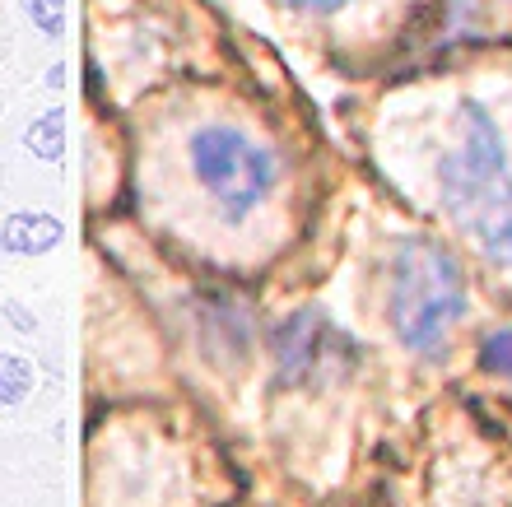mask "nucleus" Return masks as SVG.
<instances>
[{"label": "nucleus", "instance_id": "nucleus-1", "mask_svg": "<svg viewBox=\"0 0 512 507\" xmlns=\"http://www.w3.org/2000/svg\"><path fill=\"white\" fill-rule=\"evenodd\" d=\"M438 191L461 233L512 275V173L508 135L480 98H461L438 154Z\"/></svg>", "mask_w": 512, "mask_h": 507}, {"label": "nucleus", "instance_id": "nucleus-3", "mask_svg": "<svg viewBox=\"0 0 512 507\" xmlns=\"http://www.w3.org/2000/svg\"><path fill=\"white\" fill-rule=\"evenodd\" d=\"M187 154H191V173L205 187V196L233 224L247 219L280 182V159L266 145H256L252 135H243L238 126H201L191 135Z\"/></svg>", "mask_w": 512, "mask_h": 507}, {"label": "nucleus", "instance_id": "nucleus-7", "mask_svg": "<svg viewBox=\"0 0 512 507\" xmlns=\"http://www.w3.org/2000/svg\"><path fill=\"white\" fill-rule=\"evenodd\" d=\"M38 373H33V363L19 359V354H0V401L5 405H19L33 391Z\"/></svg>", "mask_w": 512, "mask_h": 507}, {"label": "nucleus", "instance_id": "nucleus-5", "mask_svg": "<svg viewBox=\"0 0 512 507\" xmlns=\"http://www.w3.org/2000/svg\"><path fill=\"white\" fill-rule=\"evenodd\" d=\"M61 238H66V228L52 214H10L5 228H0V247L10 256H42Z\"/></svg>", "mask_w": 512, "mask_h": 507}, {"label": "nucleus", "instance_id": "nucleus-4", "mask_svg": "<svg viewBox=\"0 0 512 507\" xmlns=\"http://www.w3.org/2000/svg\"><path fill=\"white\" fill-rule=\"evenodd\" d=\"M275 363L284 382H322L354 363V345L322 317V312H294L275 331Z\"/></svg>", "mask_w": 512, "mask_h": 507}, {"label": "nucleus", "instance_id": "nucleus-2", "mask_svg": "<svg viewBox=\"0 0 512 507\" xmlns=\"http://www.w3.org/2000/svg\"><path fill=\"white\" fill-rule=\"evenodd\" d=\"M387 312L391 326L410 349L433 354L466 312V280L443 242L401 238L391 252L387 275Z\"/></svg>", "mask_w": 512, "mask_h": 507}, {"label": "nucleus", "instance_id": "nucleus-11", "mask_svg": "<svg viewBox=\"0 0 512 507\" xmlns=\"http://www.w3.org/2000/svg\"><path fill=\"white\" fill-rule=\"evenodd\" d=\"M5 317H10V326H14V331H33V317H28V312H24V303H14V298H10V303H5Z\"/></svg>", "mask_w": 512, "mask_h": 507}, {"label": "nucleus", "instance_id": "nucleus-6", "mask_svg": "<svg viewBox=\"0 0 512 507\" xmlns=\"http://www.w3.org/2000/svg\"><path fill=\"white\" fill-rule=\"evenodd\" d=\"M61 112H47V117L38 121V126H28V135H24V145L38 154V159H47V163H56L61 159V149H66V126H61Z\"/></svg>", "mask_w": 512, "mask_h": 507}, {"label": "nucleus", "instance_id": "nucleus-9", "mask_svg": "<svg viewBox=\"0 0 512 507\" xmlns=\"http://www.w3.org/2000/svg\"><path fill=\"white\" fill-rule=\"evenodd\" d=\"M28 19L47 33V38H56L61 33V14H66V0H24Z\"/></svg>", "mask_w": 512, "mask_h": 507}, {"label": "nucleus", "instance_id": "nucleus-8", "mask_svg": "<svg viewBox=\"0 0 512 507\" xmlns=\"http://www.w3.org/2000/svg\"><path fill=\"white\" fill-rule=\"evenodd\" d=\"M480 363H485L489 373L512 377V326H503V331L489 335L485 349H480Z\"/></svg>", "mask_w": 512, "mask_h": 507}, {"label": "nucleus", "instance_id": "nucleus-10", "mask_svg": "<svg viewBox=\"0 0 512 507\" xmlns=\"http://www.w3.org/2000/svg\"><path fill=\"white\" fill-rule=\"evenodd\" d=\"M284 5L298 14H340L350 0H284Z\"/></svg>", "mask_w": 512, "mask_h": 507}]
</instances>
